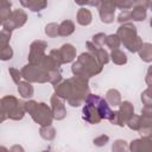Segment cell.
Wrapping results in <instances>:
<instances>
[{
  "instance_id": "cell-24",
  "label": "cell",
  "mask_w": 152,
  "mask_h": 152,
  "mask_svg": "<svg viewBox=\"0 0 152 152\" xmlns=\"http://www.w3.org/2000/svg\"><path fill=\"white\" fill-rule=\"evenodd\" d=\"M138 53H139V57L141 58V61H144L146 63H151L152 62V45H151V43H142L138 50Z\"/></svg>"
},
{
  "instance_id": "cell-38",
  "label": "cell",
  "mask_w": 152,
  "mask_h": 152,
  "mask_svg": "<svg viewBox=\"0 0 152 152\" xmlns=\"http://www.w3.org/2000/svg\"><path fill=\"white\" fill-rule=\"evenodd\" d=\"M108 141H109V137H108L107 134H101V135L96 137V138L93 140L94 145H95V146H99V147L104 146V145H106Z\"/></svg>"
},
{
  "instance_id": "cell-28",
  "label": "cell",
  "mask_w": 152,
  "mask_h": 152,
  "mask_svg": "<svg viewBox=\"0 0 152 152\" xmlns=\"http://www.w3.org/2000/svg\"><path fill=\"white\" fill-rule=\"evenodd\" d=\"M39 65H40L43 69H45L48 72H49V71H52V70H56V69H59V66H61V65L57 64V62H56L50 55H45V56L43 57V59L40 61Z\"/></svg>"
},
{
  "instance_id": "cell-30",
  "label": "cell",
  "mask_w": 152,
  "mask_h": 152,
  "mask_svg": "<svg viewBox=\"0 0 152 152\" xmlns=\"http://www.w3.org/2000/svg\"><path fill=\"white\" fill-rule=\"evenodd\" d=\"M104 45H107L110 50H115V49H119V48H120L121 40H120V38H119V36H118L116 33L108 34V36H106Z\"/></svg>"
},
{
  "instance_id": "cell-13",
  "label": "cell",
  "mask_w": 152,
  "mask_h": 152,
  "mask_svg": "<svg viewBox=\"0 0 152 152\" xmlns=\"http://www.w3.org/2000/svg\"><path fill=\"white\" fill-rule=\"evenodd\" d=\"M118 114V126L124 127L126 125V121L129 119V116L132 114H134V107L129 101H121V103L119 104V109L116 110Z\"/></svg>"
},
{
  "instance_id": "cell-5",
  "label": "cell",
  "mask_w": 152,
  "mask_h": 152,
  "mask_svg": "<svg viewBox=\"0 0 152 152\" xmlns=\"http://www.w3.org/2000/svg\"><path fill=\"white\" fill-rule=\"evenodd\" d=\"M0 113L11 120H21L25 115L24 102L13 95H6L0 99Z\"/></svg>"
},
{
  "instance_id": "cell-29",
  "label": "cell",
  "mask_w": 152,
  "mask_h": 152,
  "mask_svg": "<svg viewBox=\"0 0 152 152\" xmlns=\"http://www.w3.org/2000/svg\"><path fill=\"white\" fill-rule=\"evenodd\" d=\"M109 57H110L112 62H113L114 64H116V65H124V64L127 63V56H126V53L122 52V51L119 50V49L112 50Z\"/></svg>"
},
{
  "instance_id": "cell-27",
  "label": "cell",
  "mask_w": 152,
  "mask_h": 152,
  "mask_svg": "<svg viewBox=\"0 0 152 152\" xmlns=\"http://www.w3.org/2000/svg\"><path fill=\"white\" fill-rule=\"evenodd\" d=\"M39 134H40V137H42L44 140L51 141V140H53L55 137H56V129H55V127H53L51 124H50V125H43V126H40Z\"/></svg>"
},
{
  "instance_id": "cell-23",
  "label": "cell",
  "mask_w": 152,
  "mask_h": 152,
  "mask_svg": "<svg viewBox=\"0 0 152 152\" xmlns=\"http://www.w3.org/2000/svg\"><path fill=\"white\" fill-rule=\"evenodd\" d=\"M109 106L112 107H119L121 103V94L118 89H109L106 93V99H104Z\"/></svg>"
},
{
  "instance_id": "cell-43",
  "label": "cell",
  "mask_w": 152,
  "mask_h": 152,
  "mask_svg": "<svg viewBox=\"0 0 152 152\" xmlns=\"http://www.w3.org/2000/svg\"><path fill=\"white\" fill-rule=\"evenodd\" d=\"M77 5H80V6H84V5H89V1L90 0H74Z\"/></svg>"
},
{
  "instance_id": "cell-7",
  "label": "cell",
  "mask_w": 152,
  "mask_h": 152,
  "mask_svg": "<svg viewBox=\"0 0 152 152\" xmlns=\"http://www.w3.org/2000/svg\"><path fill=\"white\" fill-rule=\"evenodd\" d=\"M97 99H99V95L89 93L84 100V106L82 109V118L90 125H97L102 120L99 114L96 103H95Z\"/></svg>"
},
{
  "instance_id": "cell-10",
  "label": "cell",
  "mask_w": 152,
  "mask_h": 152,
  "mask_svg": "<svg viewBox=\"0 0 152 152\" xmlns=\"http://www.w3.org/2000/svg\"><path fill=\"white\" fill-rule=\"evenodd\" d=\"M12 31L2 28L0 31V61H8L13 57V50L10 45Z\"/></svg>"
},
{
  "instance_id": "cell-17",
  "label": "cell",
  "mask_w": 152,
  "mask_h": 152,
  "mask_svg": "<svg viewBox=\"0 0 152 152\" xmlns=\"http://www.w3.org/2000/svg\"><path fill=\"white\" fill-rule=\"evenodd\" d=\"M138 132L141 137H151L152 133V114H141Z\"/></svg>"
},
{
  "instance_id": "cell-26",
  "label": "cell",
  "mask_w": 152,
  "mask_h": 152,
  "mask_svg": "<svg viewBox=\"0 0 152 152\" xmlns=\"http://www.w3.org/2000/svg\"><path fill=\"white\" fill-rule=\"evenodd\" d=\"M131 20L133 21H144L147 17V10L139 7V6H133L132 10L129 11Z\"/></svg>"
},
{
  "instance_id": "cell-20",
  "label": "cell",
  "mask_w": 152,
  "mask_h": 152,
  "mask_svg": "<svg viewBox=\"0 0 152 152\" xmlns=\"http://www.w3.org/2000/svg\"><path fill=\"white\" fill-rule=\"evenodd\" d=\"M76 20L81 26H88L93 21V14L88 8H80L76 14Z\"/></svg>"
},
{
  "instance_id": "cell-9",
  "label": "cell",
  "mask_w": 152,
  "mask_h": 152,
  "mask_svg": "<svg viewBox=\"0 0 152 152\" xmlns=\"http://www.w3.org/2000/svg\"><path fill=\"white\" fill-rule=\"evenodd\" d=\"M48 48V44L44 40H34L30 45V51H28V63L39 65L40 61L45 56V50Z\"/></svg>"
},
{
  "instance_id": "cell-37",
  "label": "cell",
  "mask_w": 152,
  "mask_h": 152,
  "mask_svg": "<svg viewBox=\"0 0 152 152\" xmlns=\"http://www.w3.org/2000/svg\"><path fill=\"white\" fill-rule=\"evenodd\" d=\"M8 72H10V76L12 77V81L15 84H18L20 82V80H21V71L18 70V69H15V68H10L8 69Z\"/></svg>"
},
{
  "instance_id": "cell-33",
  "label": "cell",
  "mask_w": 152,
  "mask_h": 152,
  "mask_svg": "<svg viewBox=\"0 0 152 152\" xmlns=\"http://www.w3.org/2000/svg\"><path fill=\"white\" fill-rule=\"evenodd\" d=\"M112 150L114 152H124L126 150H128V144L126 140H122V139H118L113 142L112 145Z\"/></svg>"
},
{
  "instance_id": "cell-21",
  "label": "cell",
  "mask_w": 152,
  "mask_h": 152,
  "mask_svg": "<svg viewBox=\"0 0 152 152\" xmlns=\"http://www.w3.org/2000/svg\"><path fill=\"white\" fill-rule=\"evenodd\" d=\"M18 93L19 95L23 97V99H30L33 96V93H34V88L33 86L31 84V82H27V81H20L18 84Z\"/></svg>"
},
{
  "instance_id": "cell-19",
  "label": "cell",
  "mask_w": 152,
  "mask_h": 152,
  "mask_svg": "<svg viewBox=\"0 0 152 152\" xmlns=\"http://www.w3.org/2000/svg\"><path fill=\"white\" fill-rule=\"evenodd\" d=\"M55 94L61 97L62 100H68L69 96H70V91H71V88H70V83L68 80H64V81H61L59 83L55 84Z\"/></svg>"
},
{
  "instance_id": "cell-3",
  "label": "cell",
  "mask_w": 152,
  "mask_h": 152,
  "mask_svg": "<svg viewBox=\"0 0 152 152\" xmlns=\"http://www.w3.org/2000/svg\"><path fill=\"white\" fill-rule=\"evenodd\" d=\"M116 34L119 36L124 46L131 52H138L139 48L142 44V39L138 36L135 25L132 23H124L118 27Z\"/></svg>"
},
{
  "instance_id": "cell-32",
  "label": "cell",
  "mask_w": 152,
  "mask_h": 152,
  "mask_svg": "<svg viewBox=\"0 0 152 152\" xmlns=\"http://www.w3.org/2000/svg\"><path fill=\"white\" fill-rule=\"evenodd\" d=\"M58 26H59V24H57V23H50V24H48L45 26V30H44L45 34L48 37H50V38H55V37L59 36L58 34Z\"/></svg>"
},
{
  "instance_id": "cell-1",
  "label": "cell",
  "mask_w": 152,
  "mask_h": 152,
  "mask_svg": "<svg viewBox=\"0 0 152 152\" xmlns=\"http://www.w3.org/2000/svg\"><path fill=\"white\" fill-rule=\"evenodd\" d=\"M103 66L97 62V59L89 51L81 53L76 62L72 63L71 71L74 76H81L83 78L89 80L93 76L99 75L102 71Z\"/></svg>"
},
{
  "instance_id": "cell-45",
  "label": "cell",
  "mask_w": 152,
  "mask_h": 152,
  "mask_svg": "<svg viewBox=\"0 0 152 152\" xmlns=\"http://www.w3.org/2000/svg\"><path fill=\"white\" fill-rule=\"evenodd\" d=\"M14 150H20V151H24V148H23V147H20V146H13V147L11 148V151H14Z\"/></svg>"
},
{
  "instance_id": "cell-42",
  "label": "cell",
  "mask_w": 152,
  "mask_h": 152,
  "mask_svg": "<svg viewBox=\"0 0 152 152\" xmlns=\"http://www.w3.org/2000/svg\"><path fill=\"white\" fill-rule=\"evenodd\" d=\"M49 55L57 62L58 65H62V61H61V56H59V51H58V49H53V50H51Z\"/></svg>"
},
{
  "instance_id": "cell-31",
  "label": "cell",
  "mask_w": 152,
  "mask_h": 152,
  "mask_svg": "<svg viewBox=\"0 0 152 152\" xmlns=\"http://www.w3.org/2000/svg\"><path fill=\"white\" fill-rule=\"evenodd\" d=\"M107 2H110L115 8L120 10H129L133 6L132 0H108Z\"/></svg>"
},
{
  "instance_id": "cell-14",
  "label": "cell",
  "mask_w": 152,
  "mask_h": 152,
  "mask_svg": "<svg viewBox=\"0 0 152 152\" xmlns=\"http://www.w3.org/2000/svg\"><path fill=\"white\" fill-rule=\"evenodd\" d=\"M86 45H87V48H88V51L91 53V55H94V57L97 59V62L102 65V66H104L108 62H109V53L103 49V48H101V46H96L93 42H87L86 43Z\"/></svg>"
},
{
  "instance_id": "cell-4",
  "label": "cell",
  "mask_w": 152,
  "mask_h": 152,
  "mask_svg": "<svg viewBox=\"0 0 152 152\" xmlns=\"http://www.w3.org/2000/svg\"><path fill=\"white\" fill-rule=\"evenodd\" d=\"M69 83H70V96L66 100V102L71 106V107H80L87 95L89 94V84H88V80L83 78L81 76H74L68 78Z\"/></svg>"
},
{
  "instance_id": "cell-47",
  "label": "cell",
  "mask_w": 152,
  "mask_h": 152,
  "mask_svg": "<svg viewBox=\"0 0 152 152\" xmlns=\"http://www.w3.org/2000/svg\"><path fill=\"white\" fill-rule=\"evenodd\" d=\"M4 24V20H2V18H1V15H0V25H2Z\"/></svg>"
},
{
  "instance_id": "cell-11",
  "label": "cell",
  "mask_w": 152,
  "mask_h": 152,
  "mask_svg": "<svg viewBox=\"0 0 152 152\" xmlns=\"http://www.w3.org/2000/svg\"><path fill=\"white\" fill-rule=\"evenodd\" d=\"M50 103H51V112H52V116L55 120H63L66 116V108L64 104V101L58 97L56 94H53L50 99Z\"/></svg>"
},
{
  "instance_id": "cell-40",
  "label": "cell",
  "mask_w": 152,
  "mask_h": 152,
  "mask_svg": "<svg viewBox=\"0 0 152 152\" xmlns=\"http://www.w3.org/2000/svg\"><path fill=\"white\" fill-rule=\"evenodd\" d=\"M116 20L120 23V24H124V23H128L131 20V15H129V11L128 10H122L121 13L118 15Z\"/></svg>"
},
{
  "instance_id": "cell-46",
  "label": "cell",
  "mask_w": 152,
  "mask_h": 152,
  "mask_svg": "<svg viewBox=\"0 0 152 152\" xmlns=\"http://www.w3.org/2000/svg\"><path fill=\"white\" fill-rule=\"evenodd\" d=\"M0 150H1V151H8V150H7L6 147H4V146H0Z\"/></svg>"
},
{
  "instance_id": "cell-25",
  "label": "cell",
  "mask_w": 152,
  "mask_h": 152,
  "mask_svg": "<svg viewBox=\"0 0 152 152\" xmlns=\"http://www.w3.org/2000/svg\"><path fill=\"white\" fill-rule=\"evenodd\" d=\"M75 31V24L71 20H63L58 26V34L62 37H68Z\"/></svg>"
},
{
  "instance_id": "cell-44",
  "label": "cell",
  "mask_w": 152,
  "mask_h": 152,
  "mask_svg": "<svg viewBox=\"0 0 152 152\" xmlns=\"http://www.w3.org/2000/svg\"><path fill=\"white\" fill-rule=\"evenodd\" d=\"M2 6H12V2L10 1V0H0V7H2Z\"/></svg>"
},
{
  "instance_id": "cell-2",
  "label": "cell",
  "mask_w": 152,
  "mask_h": 152,
  "mask_svg": "<svg viewBox=\"0 0 152 152\" xmlns=\"http://www.w3.org/2000/svg\"><path fill=\"white\" fill-rule=\"evenodd\" d=\"M24 107H25V112L28 113L33 119V121L39 126L52 124V120H53L52 112L46 103L37 102L34 100H28L24 102Z\"/></svg>"
},
{
  "instance_id": "cell-36",
  "label": "cell",
  "mask_w": 152,
  "mask_h": 152,
  "mask_svg": "<svg viewBox=\"0 0 152 152\" xmlns=\"http://www.w3.org/2000/svg\"><path fill=\"white\" fill-rule=\"evenodd\" d=\"M141 101L144 106H152V93H151V87H147L142 93H141Z\"/></svg>"
},
{
  "instance_id": "cell-18",
  "label": "cell",
  "mask_w": 152,
  "mask_h": 152,
  "mask_svg": "<svg viewBox=\"0 0 152 152\" xmlns=\"http://www.w3.org/2000/svg\"><path fill=\"white\" fill-rule=\"evenodd\" d=\"M21 6L32 12H40L48 6V0H19Z\"/></svg>"
},
{
  "instance_id": "cell-16",
  "label": "cell",
  "mask_w": 152,
  "mask_h": 152,
  "mask_svg": "<svg viewBox=\"0 0 152 152\" xmlns=\"http://www.w3.org/2000/svg\"><path fill=\"white\" fill-rule=\"evenodd\" d=\"M151 138L150 137H141L139 139H134L129 142L128 150L132 152H139V151H145V150H151L152 144H151Z\"/></svg>"
},
{
  "instance_id": "cell-39",
  "label": "cell",
  "mask_w": 152,
  "mask_h": 152,
  "mask_svg": "<svg viewBox=\"0 0 152 152\" xmlns=\"http://www.w3.org/2000/svg\"><path fill=\"white\" fill-rule=\"evenodd\" d=\"M106 36L107 34H104V33H96V34H94L93 36V43L96 45V46H103L104 45V39H106Z\"/></svg>"
},
{
  "instance_id": "cell-22",
  "label": "cell",
  "mask_w": 152,
  "mask_h": 152,
  "mask_svg": "<svg viewBox=\"0 0 152 152\" xmlns=\"http://www.w3.org/2000/svg\"><path fill=\"white\" fill-rule=\"evenodd\" d=\"M96 107H97V110H99V114L101 116V119H109L110 114H112V109H110V106L108 104V102L102 99L101 96H99V99L96 100Z\"/></svg>"
},
{
  "instance_id": "cell-41",
  "label": "cell",
  "mask_w": 152,
  "mask_h": 152,
  "mask_svg": "<svg viewBox=\"0 0 152 152\" xmlns=\"http://www.w3.org/2000/svg\"><path fill=\"white\" fill-rule=\"evenodd\" d=\"M132 4H133V6H139L145 10H148L151 6V0H132Z\"/></svg>"
},
{
  "instance_id": "cell-15",
  "label": "cell",
  "mask_w": 152,
  "mask_h": 152,
  "mask_svg": "<svg viewBox=\"0 0 152 152\" xmlns=\"http://www.w3.org/2000/svg\"><path fill=\"white\" fill-rule=\"evenodd\" d=\"M59 56H61V61H62V64H68V63H71L75 58H76V48L72 45V44H63L59 49Z\"/></svg>"
},
{
  "instance_id": "cell-34",
  "label": "cell",
  "mask_w": 152,
  "mask_h": 152,
  "mask_svg": "<svg viewBox=\"0 0 152 152\" xmlns=\"http://www.w3.org/2000/svg\"><path fill=\"white\" fill-rule=\"evenodd\" d=\"M139 120H140V115L132 114V115L129 116V119L126 121V125L128 126L129 129H132V131H138V128H139Z\"/></svg>"
},
{
  "instance_id": "cell-8",
  "label": "cell",
  "mask_w": 152,
  "mask_h": 152,
  "mask_svg": "<svg viewBox=\"0 0 152 152\" xmlns=\"http://www.w3.org/2000/svg\"><path fill=\"white\" fill-rule=\"evenodd\" d=\"M26 20H27V14H26L25 11H23V10H14V11H12L11 15L4 21L2 26L6 30L13 31L15 28H19V27L24 26Z\"/></svg>"
},
{
  "instance_id": "cell-35",
  "label": "cell",
  "mask_w": 152,
  "mask_h": 152,
  "mask_svg": "<svg viewBox=\"0 0 152 152\" xmlns=\"http://www.w3.org/2000/svg\"><path fill=\"white\" fill-rule=\"evenodd\" d=\"M62 81V74L59 71V69H56V70H52V71H49V82L51 84H57Z\"/></svg>"
},
{
  "instance_id": "cell-6",
  "label": "cell",
  "mask_w": 152,
  "mask_h": 152,
  "mask_svg": "<svg viewBox=\"0 0 152 152\" xmlns=\"http://www.w3.org/2000/svg\"><path fill=\"white\" fill-rule=\"evenodd\" d=\"M21 77L31 83H46L49 82V72L40 65L26 64L21 70Z\"/></svg>"
},
{
  "instance_id": "cell-12",
  "label": "cell",
  "mask_w": 152,
  "mask_h": 152,
  "mask_svg": "<svg viewBox=\"0 0 152 152\" xmlns=\"http://www.w3.org/2000/svg\"><path fill=\"white\" fill-rule=\"evenodd\" d=\"M100 19L103 24H112L115 19V7L110 2H101L97 5Z\"/></svg>"
}]
</instances>
